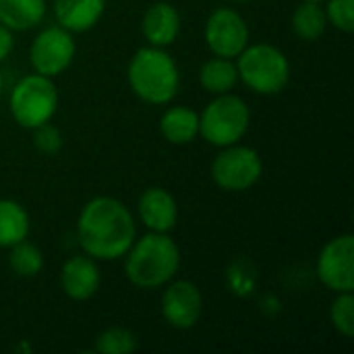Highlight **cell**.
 I'll use <instances>...</instances> for the list:
<instances>
[{
    "mask_svg": "<svg viewBox=\"0 0 354 354\" xmlns=\"http://www.w3.org/2000/svg\"><path fill=\"white\" fill-rule=\"evenodd\" d=\"M137 239V224L131 209L114 197L89 199L77 218V241L85 255L95 261L122 259Z\"/></svg>",
    "mask_w": 354,
    "mask_h": 354,
    "instance_id": "cell-1",
    "label": "cell"
},
{
    "mask_svg": "<svg viewBox=\"0 0 354 354\" xmlns=\"http://www.w3.org/2000/svg\"><path fill=\"white\" fill-rule=\"evenodd\" d=\"M180 270V249L168 232H147L133 241L124 253L127 280L141 288L153 290L166 286Z\"/></svg>",
    "mask_w": 354,
    "mask_h": 354,
    "instance_id": "cell-2",
    "label": "cell"
},
{
    "mask_svg": "<svg viewBox=\"0 0 354 354\" xmlns=\"http://www.w3.org/2000/svg\"><path fill=\"white\" fill-rule=\"evenodd\" d=\"M127 81L131 91L145 104H170L180 87V71L176 60L156 46L139 48L129 62Z\"/></svg>",
    "mask_w": 354,
    "mask_h": 354,
    "instance_id": "cell-3",
    "label": "cell"
},
{
    "mask_svg": "<svg viewBox=\"0 0 354 354\" xmlns=\"http://www.w3.org/2000/svg\"><path fill=\"white\" fill-rule=\"evenodd\" d=\"M239 81L259 95H276L286 89L290 81L288 56L272 44H247L236 56Z\"/></svg>",
    "mask_w": 354,
    "mask_h": 354,
    "instance_id": "cell-4",
    "label": "cell"
},
{
    "mask_svg": "<svg viewBox=\"0 0 354 354\" xmlns=\"http://www.w3.org/2000/svg\"><path fill=\"white\" fill-rule=\"evenodd\" d=\"M8 110L12 120L29 131L52 122L58 110V89L54 81L39 73L25 75L10 89Z\"/></svg>",
    "mask_w": 354,
    "mask_h": 354,
    "instance_id": "cell-5",
    "label": "cell"
},
{
    "mask_svg": "<svg viewBox=\"0 0 354 354\" xmlns=\"http://www.w3.org/2000/svg\"><path fill=\"white\" fill-rule=\"evenodd\" d=\"M251 124L249 104L230 93L216 95L199 114V135L214 147H228L239 143Z\"/></svg>",
    "mask_w": 354,
    "mask_h": 354,
    "instance_id": "cell-6",
    "label": "cell"
},
{
    "mask_svg": "<svg viewBox=\"0 0 354 354\" xmlns=\"http://www.w3.org/2000/svg\"><path fill=\"white\" fill-rule=\"evenodd\" d=\"M212 162V180L226 193H243L255 187L263 174V162L257 149L249 145H228Z\"/></svg>",
    "mask_w": 354,
    "mask_h": 354,
    "instance_id": "cell-7",
    "label": "cell"
},
{
    "mask_svg": "<svg viewBox=\"0 0 354 354\" xmlns=\"http://www.w3.org/2000/svg\"><path fill=\"white\" fill-rule=\"evenodd\" d=\"M75 52L77 46L73 33L60 25H50L33 37L29 46V62L33 73L54 79L73 64Z\"/></svg>",
    "mask_w": 354,
    "mask_h": 354,
    "instance_id": "cell-8",
    "label": "cell"
},
{
    "mask_svg": "<svg viewBox=\"0 0 354 354\" xmlns=\"http://www.w3.org/2000/svg\"><path fill=\"white\" fill-rule=\"evenodd\" d=\"M317 278L332 292L354 290V236L351 232L328 241L315 263Z\"/></svg>",
    "mask_w": 354,
    "mask_h": 354,
    "instance_id": "cell-9",
    "label": "cell"
},
{
    "mask_svg": "<svg viewBox=\"0 0 354 354\" xmlns=\"http://www.w3.org/2000/svg\"><path fill=\"white\" fill-rule=\"evenodd\" d=\"M203 37L214 56L236 58L249 44V25L239 10L220 6L209 12Z\"/></svg>",
    "mask_w": 354,
    "mask_h": 354,
    "instance_id": "cell-10",
    "label": "cell"
},
{
    "mask_svg": "<svg viewBox=\"0 0 354 354\" xmlns=\"http://www.w3.org/2000/svg\"><path fill=\"white\" fill-rule=\"evenodd\" d=\"M162 317L174 330H191L203 313V295L191 280H170L164 286L160 301Z\"/></svg>",
    "mask_w": 354,
    "mask_h": 354,
    "instance_id": "cell-11",
    "label": "cell"
},
{
    "mask_svg": "<svg viewBox=\"0 0 354 354\" xmlns=\"http://www.w3.org/2000/svg\"><path fill=\"white\" fill-rule=\"evenodd\" d=\"M102 284V274L93 257L81 253L68 257L60 268V286L71 301H89Z\"/></svg>",
    "mask_w": 354,
    "mask_h": 354,
    "instance_id": "cell-12",
    "label": "cell"
},
{
    "mask_svg": "<svg viewBox=\"0 0 354 354\" xmlns=\"http://www.w3.org/2000/svg\"><path fill=\"white\" fill-rule=\"evenodd\" d=\"M137 214L143 226L151 232H170L178 222V205L170 191L149 187L137 201Z\"/></svg>",
    "mask_w": 354,
    "mask_h": 354,
    "instance_id": "cell-13",
    "label": "cell"
},
{
    "mask_svg": "<svg viewBox=\"0 0 354 354\" xmlns=\"http://www.w3.org/2000/svg\"><path fill=\"white\" fill-rule=\"evenodd\" d=\"M180 12L174 4L160 0L147 6L141 19V33L147 39V46L168 48L176 41L180 33Z\"/></svg>",
    "mask_w": 354,
    "mask_h": 354,
    "instance_id": "cell-14",
    "label": "cell"
},
{
    "mask_svg": "<svg viewBox=\"0 0 354 354\" xmlns=\"http://www.w3.org/2000/svg\"><path fill=\"white\" fill-rule=\"evenodd\" d=\"M106 12V0H54V17L71 33L93 29Z\"/></svg>",
    "mask_w": 354,
    "mask_h": 354,
    "instance_id": "cell-15",
    "label": "cell"
},
{
    "mask_svg": "<svg viewBox=\"0 0 354 354\" xmlns=\"http://www.w3.org/2000/svg\"><path fill=\"white\" fill-rule=\"evenodd\" d=\"M160 133L172 145H189L199 137V114L187 106H170L160 116Z\"/></svg>",
    "mask_w": 354,
    "mask_h": 354,
    "instance_id": "cell-16",
    "label": "cell"
},
{
    "mask_svg": "<svg viewBox=\"0 0 354 354\" xmlns=\"http://www.w3.org/2000/svg\"><path fill=\"white\" fill-rule=\"evenodd\" d=\"M46 17V0H0V25L10 31H29Z\"/></svg>",
    "mask_w": 354,
    "mask_h": 354,
    "instance_id": "cell-17",
    "label": "cell"
},
{
    "mask_svg": "<svg viewBox=\"0 0 354 354\" xmlns=\"http://www.w3.org/2000/svg\"><path fill=\"white\" fill-rule=\"evenodd\" d=\"M239 83V71L234 58L214 56L199 68V85L214 95L230 93Z\"/></svg>",
    "mask_w": 354,
    "mask_h": 354,
    "instance_id": "cell-18",
    "label": "cell"
},
{
    "mask_svg": "<svg viewBox=\"0 0 354 354\" xmlns=\"http://www.w3.org/2000/svg\"><path fill=\"white\" fill-rule=\"evenodd\" d=\"M29 228V214L19 201L0 199V249H10L12 245L25 241Z\"/></svg>",
    "mask_w": 354,
    "mask_h": 354,
    "instance_id": "cell-19",
    "label": "cell"
},
{
    "mask_svg": "<svg viewBox=\"0 0 354 354\" xmlns=\"http://www.w3.org/2000/svg\"><path fill=\"white\" fill-rule=\"evenodd\" d=\"M290 23H292V31L297 33V37H301L305 41L319 39L328 29V17H326L322 2L301 0V4L292 12Z\"/></svg>",
    "mask_w": 354,
    "mask_h": 354,
    "instance_id": "cell-20",
    "label": "cell"
},
{
    "mask_svg": "<svg viewBox=\"0 0 354 354\" xmlns=\"http://www.w3.org/2000/svg\"><path fill=\"white\" fill-rule=\"evenodd\" d=\"M8 266L19 278H35L44 270V253L25 239L10 247Z\"/></svg>",
    "mask_w": 354,
    "mask_h": 354,
    "instance_id": "cell-21",
    "label": "cell"
},
{
    "mask_svg": "<svg viewBox=\"0 0 354 354\" xmlns=\"http://www.w3.org/2000/svg\"><path fill=\"white\" fill-rule=\"evenodd\" d=\"M93 348L100 354H131L137 351V336L127 328H108L97 334Z\"/></svg>",
    "mask_w": 354,
    "mask_h": 354,
    "instance_id": "cell-22",
    "label": "cell"
},
{
    "mask_svg": "<svg viewBox=\"0 0 354 354\" xmlns=\"http://www.w3.org/2000/svg\"><path fill=\"white\" fill-rule=\"evenodd\" d=\"M330 324L332 328L346 340L354 336V295L338 292L330 307Z\"/></svg>",
    "mask_w": 354,
    "mask_h": 354,
    "instance_id": "cell-23",
    "label": "cell"
},
{
    "mask_svg": "<svg viewBox=\"0 0 354 354\" xmlns=\"http://www.w3.org/2000/svg\"><path fill=\"white\" fill-rule=\"evenodd\" d=\"M324 10L328 17V25H334L336 29L344 33H353L354 0H328Z\"/></svg>",
    "mask_w": 354,
    "mask_h": 354,
    "instance_id": "cell-24",
    "label": "cell"
},
{
    "mask_svg": "<svg viewBox=\"0 0 354 354\" xmlns=\"http://www.w3.org/2000/svg\"><path fill=\"white\" fill-rule=\"evenodd\" d=\"M33 145L37 151H41L46 156H54L62 147V135L52 122H46V124L33 129Z\"/></svg>",
    "mask_w": 354,
    "mask_h": 354,
    "instance_id": "cell-25",
    "label": "cell"
},
{
    "mask_svg": "<svg viewBox=\"0 0 354 354\" xmlns=\"http://www.w3.org/2000/svg\"><path fill=\"white\" fill-rule=\"evenodd\" d=\"M15 48V37H12V31L4 25H0V62L6 60L10 56Z\"/></svg>",
    "mask_w": 354,
    "mask_h": 354,
    "instance_id": "cell-26",
    "label": "cell"
},
{
    "mask_svg": "<svg viewBox=\"0 0 354 354\" xmlns=\"http://www.w3.org/2000/svg\"><path fill=\"white\" fill-rule=\"evenodd\" d=\"M2 89H4V77H2V73H0V93H2Z\"/></svg>",
    "mask_w": 354,
    "mask_h": 354,
    "instance_id": "cell-27",
    "label": "cell"
},
{
    "mask_svg": "<svg viewBox=\"0 0 354 354\" xmlns=\"http://www.w3.org/2000/svg\"><path fill=\"white\" fill-rule=\"evenodd\" d=\"M230 2H251V0H230Z\"/></svg>",
    "mask_w": 354,
    "mask_h": 354,
    "instance_id": "cell-28",
    "label": "cell"
},
{
    "mask_svg": "<svg viewBox=\"0 0 354 354\" xmlns=\"http://www.w3.org/2000/svg\"><path fill=\"white\" fill-rule=\"evenodd\" d=\"M305 2H324V0H305Z\"/></svg>",
    "mask_w": 354,
    "mask_h": 354,
    "instance_id": "cell-29",
    "label": "cell"
}]
</instances>
